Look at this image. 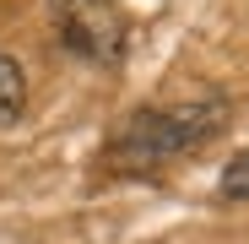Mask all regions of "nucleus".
I'll return each instance as SVG.
<instances>
[{"instance_id": "nucleus-1", "label": "nucleus", "mask_w": 249, "mask_h": 244, "mask_svg": "<svg viewBox=\"0 0 249 244\" xmlns=\"http://www.w3.org/2000/svg\"><path fill=\"white\" fill-rule=\"evenodd\" d=\"M222 103H168V109H141L130 114L124 125L114 131L108 141V163L124 174H146V169H162L195 147H206L217 131H222Z\"/></svg>"}, {"instance_id": "nucleus-4", "label": "nucleus", "mask_w": 249, "mask_h": 244, "mask_svg": "<svg viewBox=\"0 0 249 244\" xmlns=\"http://www.w3.org/2000/svg\"><path fill=\"white\" fill-rule=\"evenodd\" d=\"M222 195L228 201H249V152H238L222 169Z\"/></svg>"}, {"instance_id": "nucleus-3", "label": "nucleus", "mask_w": 249, "mask_h": 244, "mask_svg": "<svg viewBox=\"0 0 249 244\" xmlns=\"http://www.w3.org/2000/svg\"><path fill=\"white\" fill-rule=\"evenodd\" d=\"M27 103V81H22V65L11 55H0V125H11Z\"/></svg>"}, {"instance_id": "nucleus-2", "label": "nucleus", "mask_w": 249, "mask_h": 244, "mask_svg": "<svg viewBox=\"0 0 249 244\" xmlns=\"http://www.w3.org/2000/svg\"><path fill=\"white\" fill-rule=\"evenodd\" d=\"M54 22H60V38L87 60L114 65L130 49V17L114 0H54Z\"/></svg>"}]
</instances>
